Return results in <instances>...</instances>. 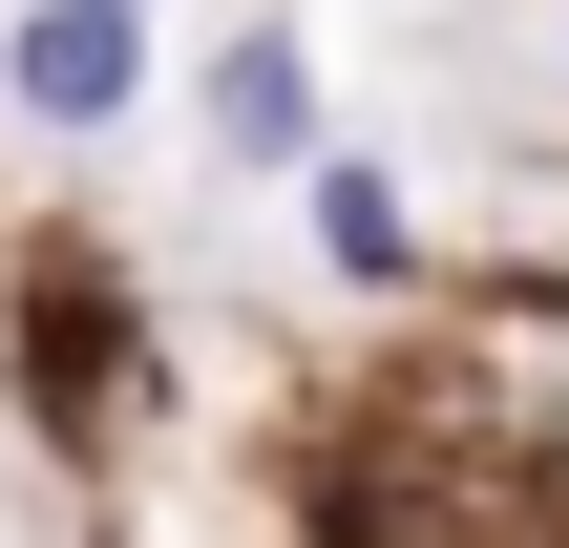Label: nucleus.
I'll list each match as a JSON object with an SVG mask.
<instances>
[{
  "label": "nucleus",
  "mask_w": 569,
  "mask_h": 548,
  "mask_svg": "<svg viewBox=\"0 0 569 548\" xmlns=\"http://www.w3.org/2000/svg\"><path fill=\"white\" fill-rule=\"evenodd\" d=\"M0 84H21L42 127H106V106L148 84V42H127V0H42V21L0 42Z\"/></svg>",
  "instance_id": "nucleus-1"
},
{
  "label": "nucleus",
  "mask_w": 569,
  "mask_h": 548,
  "mask_svg": "<svg viewBox=\"0 0 569 548\" xmlns=\"http://www.w3.org/2000/svg\"><path fill=\"white\" fill-rule=\"evenodd\" d=\"M317 253H338V275H401V190H380V169H359V148H338V169H317Z\"/></svg>",
  "instance_id": "nucleus-2"
},
{
  "label": "nucleus",
  "mask_w": 569,
  "mask_h": 548,
  "mask_svg": "<svg viewBox=\"0 0 569 548\" xmlns=\"http://www.w3.org/2000/svg\"><path fill=\"white\" fill-rule=\"evenodd\" d=\"M211 127L274 148V127H296V42H232V63H211Z\"/></svg>",
  "instance_id": "nucleus-3"
}]
</instances>
